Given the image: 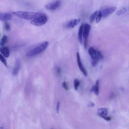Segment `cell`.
<instances>
[{"label":"cell","mask_w":129,"mask_h":129,"mask_svg":"<svg viewBox=\"0 0 129 129\" xmlns=\"http://www.w3.org/2000/svg\"><path fill=\"white\" fill-rule=\"evenodd\" d=\"M126 11V8H123L118 11L116 12V14L118 15H121L124 14Z\"/></svg>","instance_id":"18"},{"label":"cell","mask_w":129,"mask_h":129,"mask_svg":"<svg viewBox=\"0 0 129 129\" xmlns=\"http://www.w3.org/2000/svg\"><path fill=\"white\" fill-rule=\"evenodd\" d=\"M80 20V18L72 20L67 24V27L69 28H74L79 23Z\"/></svg>","instance_id":"13"},{"label":"cell","mask_w":129,"mask_h":129,"mask_svg":"<svg viewBox=\"0 0 129 129\" xmlns=\"http://www.w3.org/2000/svg\"><path fill=\"white\" fill-rule=\"evenodd\" d=\"M63 87L66 90H68L69 88L67 84L66 81H64L63 82L62 84Z\"/></svg>","instance_id":"23"},{"label":"cell","mask_w":129,"mask_h":129,"mask_svg":"<svg viewBox=\"0 0 129 129\" xmlns=\"http://www.w3.org/2000/svg\"><path fill=\"white\" fill-rule=\"evenodd\" d=\"M0 60L1 61L6 67H8L7 63L4 56L1 54H0Z\"/></svg>","instance_id":"21"},{"label":"cell","mask_w":129,"mask_h":129,"mask_svg":"<svg viewBox=\"0 0 129 129\" xmlns=\"http://www.w3.org/2000/svg\"><path fill=\"white\" fill-rule=\"evenodd\" d=\"M90 28L91 26L89 24L87 23L84 24L83 36L84 39V46L85 49L87 48V39Z\"/></svg>","instance_id":"5"},{"label":"cell","mask_w":129,"mask_h":129,"mask_svg":"<svg viewBox=\"0 0 129 129\" xmlns=\"http://www.w3.org/2000/svg\"><path fill=\"white\" fill-rule=\"evenodd\" d=\"M88 52L92 59L98 61L104 57L100 51L96 50L92 47H90L89 48Z\"/></svg>","instance_id":"4"},{"label":"cell","mask_w":129,"mask_h":129,"mask_svg":"<svg viewBox=\"0 0 129 129\" xmlns=\"http://www.w3.org/2000/svg\"><path fill=\"white\" fill-rule=\"evenodd\" d=\"M13 14L10 12H1L0 13V20L2 21H6L12 19Z\"/></svg>","instance_id":"8"},{"label":"cell","mask_w":129,"mask_h":129,"mask_svg":"<svg viewBox=\"0 0 129 129\" xmlns=\"http://www.w3.org/2000/svg\"><path fill=\"white\" fill-rule=\"evenodd\" d=\"M0 52L2 55L6 58H8L9 56L10 51L8 47L4 46L1 48Z\"/></svg>","instance_id":"12"},{"label":"cell","mask_w":129,"mask_h":129,"mask_svg":"<svg viewBox=\"0 0 129 129\" xmlns=\"http://www.w3.org/2000/svg\"><path fill=\"white\" fill-rule=\"evenodd\" d=\"M21 66V63L20 60L18 59H16L13 72V74L14 76H15L17 74L20 69Z\"/></svg>","instance_id":"10"},{"label":"cell","mask_w":129,"mask_h":129,"mask_svg":"<svg viewBox=\"0 0 129 129\" xmlns=\"http://www.w3.org/2000/svg\"><path fill=\"white\" fill-rule=\"evenodd\" d=\"M59 101H58L57 103L56 108V111L57 113H58L59 112Z\"/></svg>","instance_id":"25"},{"label":"cell","mask_w":129,"mask_h":129,"mask_svg":"<svg viewBox=\"0 0 129 129\" xmlns=\"http://www.w3.org/2000/svg\"><path fill=\"white\" fill-rule=\"evenodd\" d=\"M99 80L98 79L96 81L95 84L90 89V91L94 93L95 95H98L99 92Z\"/></svg>","instance_id":"14"},{"label":"cell","mask_w":129,"mask_h":129,"mask_svg":"<svg viewBox=\"0 0 129 129\" xmlns=\"http://www.w3.org/2000/svg\"><path fill=\"white\" fill-rule=\"evenodd\" d=\"M98 12L97 11H96L90 15L89 18V21L91 23H92L93 22Z\"/></svg>","instance_id":"17"},{"label":"cell","mask_w":129,"mask_h":129,"mask_svg":"<svg viewBox=\"0 0 129 129\" xmlns=\"http://www.w3.org/2000/svg\"><path fill=\"white\" fill-rule=\"evenodd\" d=\"M5 27L7 31H9L10 29V26L9 24L7 22L5 21L4 24Z\"/></svg>","instance_id":"22"},{"label":"cell","mask_w":129,"mask_h":129,"mask_svg":"<svg viewBox=\"0 0 129 129\" xmlns=\"http://www.w3.org/2000/svg\"><path fill=\"white\" fill-rule=\"evenodd\" d=\"M48 45V41L43 42L28 52L26 54V56L31 57L42 53L47 48Z\"/></svg>","instance_id":"2"},{"label":"cell","mask_w":129,"mask_h":129,"mask_svg":"<svg viewBox=\"0 0 129 129\" xmlns=\"http://www.w3.org/2000/svg\"><path fill=\"white\" fill-rule=\"evenodd\" d=\"M61 70L59 67H57L56 69V73L57 76H59L61 74Z\"/></svg>","instance_id":"24"},{"label":"cell","mask_w":129,"mask_h":129,"mask_svg":"<svg viewBox=\"0 0 129 129\" xmlns=\"http://www.w3.org/2000/svg\"><path fill=\"white\" fill-rule=\"evenodd\" d=\"M103 118L106 120L108 121H110L111 119V118L109 116H106L104 117Z\"/></svg>","instance_id":"26"},{"label":"cell","mask_w":129,"mask_h":129,"mask_svg":"<svg viewBox=\"0 0 129 129\" xmlns=\"http://www.w3.org/2000/svg\"><path fill=\"white\" fill-rule=\"evenodd\" d=\"M97 113L99 116L103 118L107 116L108 113V110L106 108H100L98 109Z\"/></svg>","instance_id":"11"},{"label":"cell","mask_w":129,"mask_h":129,"mask_svg":"<svg viewBox=\"0 0 129 129\" xmlns=\"http://www.w3.org/2000/svg\"><path fill=\"white\" fill-rule=\"evenodd\" d=\"M13 13L19 17L32 21L43 14L44 13L19 11L14 12Z\"/></svg>","instance_id":"1"},{"label":"cell","mask_w":129,"mask_h":129,"mask_svg":"<svg viewBox=\"0 0 129 129\" xmlns=\"http://www.w3.org/2000/svg\"><path fill=\"white\" fill-rule=\"evenodd\" d=\"M76 56L77 63L80 70L85 76H87V71L81 62L80 55L78 52L77 53Z\"/></svg>","instance_id":"7"},{"label":"cell","mask_w":129,"mask_h":129,"mask_svg":"<svg viewBox=\"0 0 129 129\" xmlns=\"http://www.w3.org/2000/svg\"><path fill=\"white\" fill-rule=\"evenodd\" d=\"M8 38L7 36L4 35L1 40L0 43V46H4L7 43Z\"/></svg>","instance_id":"16"},{"label":"cell","mask_w":129,"mask_h":129,"mask_svg":"<svg viewBox=\"0 0 129 129\" xmlns=\"http://www.w3.org/2000/svg\"><path fill=\"white\" fill-rule=\"evenodd\" d=\"M116 9L115 7H109L106 8L101 11L102 16L106 17L114 12Z\"/></svg>","instance_id":"9"},{"label":"cell","mask_w":129,"mask_h":129,"mask_svg":"<svg viewBox=\"0 0 129 129\" xmlns=\"http://www.w3.org/2000/svg\"><path fill=\"white\" fill-rule=\"evenodd\" d=\"M90 105L91 107H93L94 106V103L91 102L90 103Z\"/></svg>","instance_id":"27"},{"label":"cell","mask_w":129,"mask_h":129,"mask_svg":"<svg viewBox=\"0 0 129 129\" xmlns=\"http://www.w3.org/2000/svg\"><path fill=\"white\" fill-rule=\"evenodd\" d=\"M84 24H82L79 27L78 33V39L79 42L81 43L82 42V37L83 35Z\"/></svg>","instance_id":"15"},{"label":"cell","mask_w":129,"mask_h":129,"mask_svg":"<svg viewBox=\"0 0 129 129\" xmlns=\"http://www.w3.org/2000/svg\"><path fill=\"white\" fill-rule=\"evenodd\" d=\"M60 2L57 1L46 5L45 6V8L48 10H54L58 8L60 4Z\"/></svg>","instance_id":"6"},{"label":"cell","mask_w":129,"mask_h":129,"mask_svg":"<svg viewBox=\"0 0 129 129\" xmlns=\"http://www.w3.org/2000/svg\"><path fill=\"white\" fill-rule=\"evenodd\" d=\"M48 18L46 14L44 13L31 21L32 24L36 26H40L45 24L47 21Z\"/></svg>","instance_id":"3"},{"label":"cell","mask_w":129,"mask_h":129,"mask_svg":"<svg viewBox=\"0 0 129 129\" xmlns=\"http://www.w3.org/2000/svg\"><path fill=\"white\" fill-rule=\"evenodd\" d=\"M80 84L79 81L77 79H75L74 80V88L75 90H77L78 89Z\"/></svg>","instance_id":"19"},{"label":"cell","mask_w":129,"mask_h":129,"mask_svg":"<svg viewBox=\"0 0 129 129\" xmlns=\"http://www.w3.org/2000/svg\"><path fill=\"white\" fill-rule=\"evenodd\" d=\"M102 17L101 11H99L97 15L96 19V22L97 23H98Z\"/></svg>","instance_id":"20"}]
</instances>
